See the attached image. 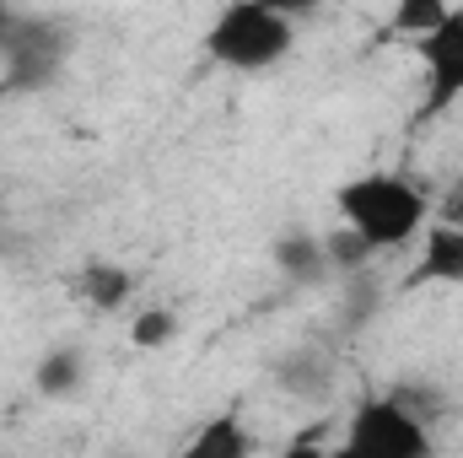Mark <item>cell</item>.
<instances>
[{
  "label": "cell",
  "instance_id": "obj_8",
  "mask_svg": "<svg viewBox=\"0 0 463 458\" xmlns=\"http://www.w3.org/2000/svg\"><path fill=\"white\" fill-rule=\"evenodd\" d=\"M269 259H275V270L291 281V286H324L329 281V264H324V243L313 237V232L291 227L275 237V248H269Z\"/></svg>",
  "mask_w": 463,
  "mask_h": 458
},
{
  "label": "cell",
  "instance_id": "obj_16",
  "mask_svg": "<svg viewBox=\"0 0 463 458\" xmlns=\"http://www.w3.org/2000/svg\"><path fill=\"white\" fill-rule=\"evenodd\" d=\"M173 335H178V313L173 308H146L129 324V340L140 345V350H162V345H173Z\"/></svg>",
  "mask_w": 463,
  "mask_h": 458
},
{
  "label": "cell",
  "instance_id": "obj_6",
  "mask_svg": "<svg viewBox=\"0 0 463 458\" xmlns=\"http://www.w3.org/2000/svg\"><path fill=\"white\" fill-rule=\"evenodd\" d=\"M404 291H420V286H463V232L437 227L420 237V259L410 264V275L399 281Z\"/></svg>",
  "mask_w": 463,
  "mask_h": 458
},
{
  "label": "cell",
  "instance_id": "obj_10",
  "mask_svg": "<svg viewBox=\"0 0 463 458\" xmlns=\"http://www.w3.org/2000/svg\"><path fill=\"white\" fill-rule=\"evenodd\" d=\"M248 453H253V432L227 410V415H211L178 458H248Z\"/></svg>",
  "mask_w": 463,
  "mask_h": 458
},
{
  "label": "cell",
  "instance_id": "obj_15",
  "mask_svg": "<svg viewBox=\"0 0 463 458\" xmlns=\"http://www.w3.org/2000/svg\"><path fill=\"white\" fill-rule=\"evenodd\" d=\"M388 399H393L399 410H410V415H415L420 426H431V421H437V415L448 410V399H442V394H437L431 383H393V388H388Z\"/></svg>",
  "mask_w": 463,
  "mask_h": 458
},
{
  "label": "cell",
  "instance_id": "obj_9",
  "mask_svg": "<svg viewBox=\"0 0 463 458\" xmlns=\"http://www.w3.org/2000/svg\"><path fill=\"white\" fill-rule=\"evenodd\" d=\"M129 291H135V275H129L124 264H114V259H87L81 275H76V297H81L87 308H103V313L124 308Z\"/></svg>",
  "mask_w": 463,
  "mask_h": 458
},
{
  "label": "cell",
  "instance_id": "obj_3",
  "mask_svg": "<svg viewBox=\"0 0 463 458\" xmlns=\"http://www.w3.org/2000/svg\"><path fill=\"white\" fill-rule=\"evenodd\" d=\"M0 54H5L0 92H43L71 60V22L43 16V11H22V16H11Z\"/></svg>",
  "mask_w": 463,
  "mask_h": 458
},
{
  "label": "cell",
  "instance_id": "obj_4",
  "mask_svg": "<svg viewBox=\"0 0 463 458\" xmlns=\"http://www.w3.org/2000/svg\"><path fill=\"white\" fill-rule=\"evenodd\" d=\"M329 458H431V426H420L410 410L377 394L350 415L345 448H335Z\"/></svg>",
  "mask_w": 463,
  "mask_h": 458
},
{
  "label": "cell",
  "instance_id": "obj_2",
  "mask_svg": "<svg viewBox=\"0 0 463 458\" xmlns=\"http://www.w3.org/2000/svg\"><path fill=\"white\" fill-rule=\"evenodd\" d=\"M297 43V27H291V11L286 5H264V0H248V5H227L211 33H205V54L227 71H269L291 54Z\"/></svg>",
  "mask_w": 463,
  "mask_h": 458
},
{
  "label": "cell",
  "instance_id": "obj_14",
  "mask_svg": "<svg viewBox=\"0 0 463 458\" xmlns=\"http://www.w3.org/2000/svg\"><path fill=\"white\" fill-rule=\"evenodd\" d=\"M448 22V5L442 0H404V5H393V33H404V38H431L437 27Z\"/></svg>",
  "mask_w": 463,
  "mask_h": 458
},
{
  "label": "cell",
  "instance_id": "obj_17",
  "mask_svg": "<svg viewBox=\"0 0 463 458\" xmlns=\"http://www.w3.org/2000/svg\"><path fill=\"white\" fill-rule=\"evenodd\" d=\"M431 216H437V227H453V232H463V173L431 200Z\"/></svg>",
  "mask_w": 463,
  "mask_h": 458
},
{
  "label": "cell",
  "instance_id": "obj_1",
  "mask_svg": "<svg viewBox=\"0 0 463 458\" xmlns=\"http://www.w3.org/2000/svg\"><path fill=\"white\" fill-rule=\"evenodd\" d=\"M335 205H340L345 227H355L377 253H393V248L415 243L426 216H431V200L410 178H393V173H366V178L340 184Z\"/></svg>",
  "mask_w": 463,
  "mask_h": 458
},
{
  "label": "cell",
  "instance_id": "obj_11",
  "mask_svg": "<svg viewBox=\"0 0 463 458\" xmlns=\"http://www.w3.org/2000/svg\"><path fill=\"white\" fill-rule=\"evenodd\" d=\"M81 383H87V356H81L76 345H54V350L33 367V388H38L43 399H71V394H81Z\"/></svg>",
  "mask_w": 463,
  "mask_h": 458
},
{
  "label": "cell",
  "instance_id": "obj_5",
  "mask_svg": "<svg viewBox=\"0 0 463 458\" xmlns=\"http://www.w3.org/2000/svg\"><path fill=\"white\" fill-rule=\"evenodd\" d=\"M420 65H426V92H420V124L442 119L463 98V11H448V22L415 43Z\"/></svg>",
  "mask_w": 463,
  "mask_h": 458
},
{
  "label": "cell",
  "instance_id": "obj_12",
  "mask_svg": "<svg viewBox=\"0 0 463 458\" xmlns=\"http://www.w3.org/2000/svg\"><path fill=\"white\" fill-rule=\"evenodd\" d=\"M318 243H324V264H329V275L350 281V275H366V270H372V253H377V248H372L355 227H345V222L329 227Z\"/></svg>",
  "mask_w": 463,
  "mask_h": 458
},
{
  "label": "cell",
  "instance_id": "obj_7",
  "mask_svg": "<svg viewBox=\"0 0 463 458\" xmlns=\"http://www.w3.org/2000/svg\"><path fill=\"white\" fill-rule=\"evenodd\" d=\"M275 383L291 399H329L335 394V361L318 345H297V350H286L275 361Z\"/></svg>",
  "mask_w": 463,
  "mask_h": 458
},
{
  "label": "cell",
  "instance_id": "obj_18",
  "mask_svg": "<svg viewBox=\"0 0 463 458\" xmlns=\"http://www.w3.org/2000/svg\"><path fill=\"white\" fill-rule=\"evenodd\" d=\"M280 458H329V453H324L318 443H291V448H286Z\"/></svg>",
  "mask_w": 463,
  "mask_h": 458
},
{
  "label": "cell",
  "instance_id": "obj_13",
  "mask_svg": "<svg viewBox=\"0 0 463 458\" xmlns=\"http://www.w3.org/2000/svg\"><path fill=\"white\" fill-rule=\"evenodd\" d=\"M377 308H383V286H377V275H372V270H366V275H350L345 286H340V308H335L340 335H361V329L377 319Z\"/></svg>",
  "mask_w": 463,
  "mask_h": 458
},
{
  "label": "cell",
  "instance_id": "obj_19",
  "mask_svg": "<svg viewBox=\"0 0 463 458\" xmlns=\"http://www.w3.org/2000/svg\"><path fill=\"white\" fill-rule=\"evenodd\" d=\"M5 27H11V11L0 5V43H5Z\"/></svg>",
  "mask_w": 463,
  "mask_h": 458
}]
</instances>
